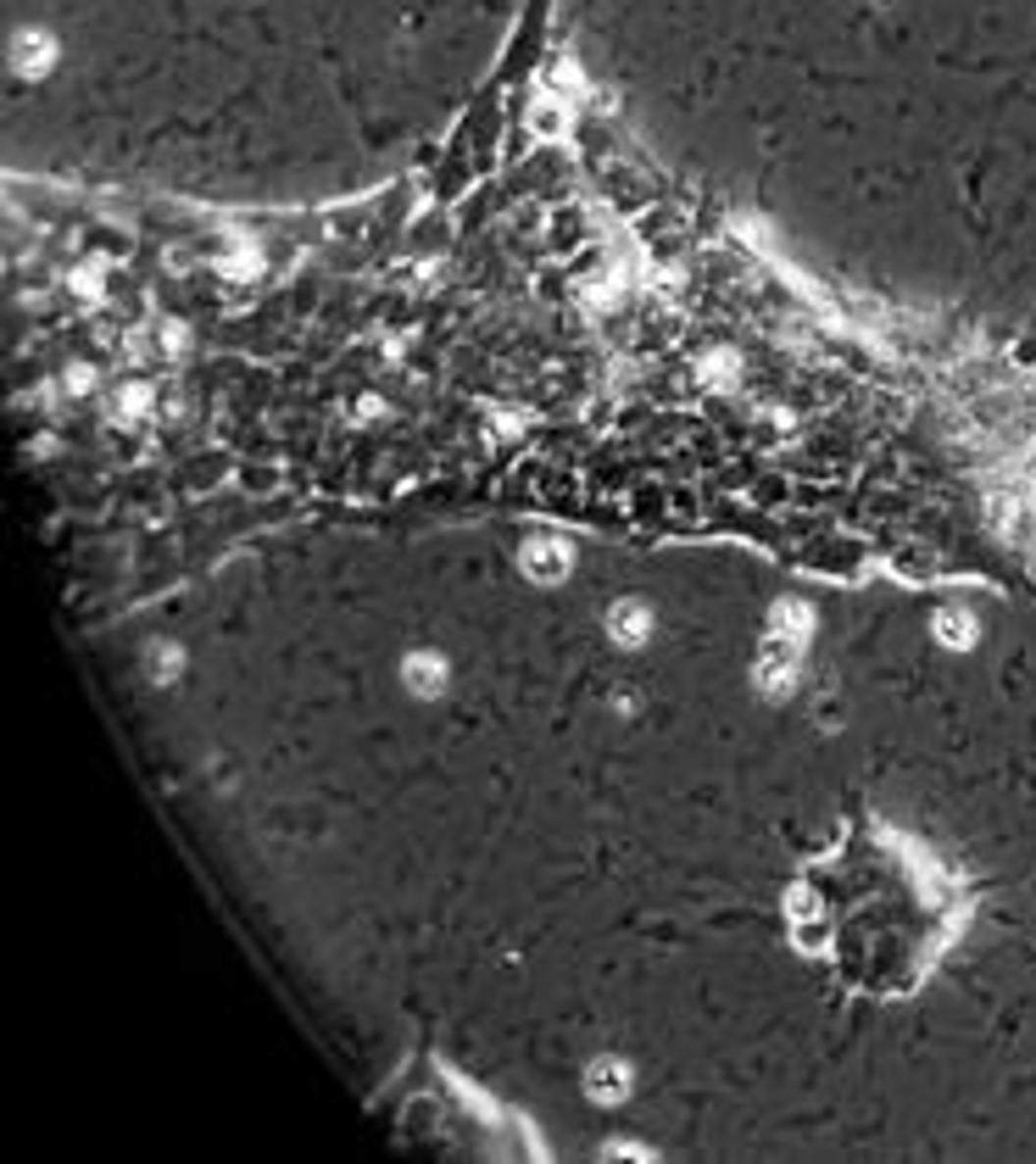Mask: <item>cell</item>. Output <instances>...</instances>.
I'll use <instances>...</instances> for the list:
<instances>
[{
	"label": "cell",
	"mask_w": 1036,
	"mask_h": 1164,
	"mask_svg": "<svg viewBox=\"0 0 1036 1164\" xmlns=\"http://www.w3.org/2000/svg\"><path fill=\"white\" fill-rule=\"evenodd\" d=\"M524 568H530V580H563L569 552L557 547V541H530L524 547Z\"/></svg>",
	"instance_id": "6da1fadb"
},
{
	"label": "cell",
	"mask_w": 1036,
	"mask_h": 1164,
	"mask_svg": "<svg viewBox=\"0 0 1036 1164\" xmlns=\"http://www.w3.org/2000/svg\"><path fill=\"white\" fill-rule=\"evenodd\" d=\"M607 630L619 635L624 647H641V641H647V630H652V613H647L641 602H619V608L607 613Z\"/></svg>",
	"instance_id": "7a4b0ae2"
},
{
	"label": "cell",
	"mask_w": 1036,
	"mask_h": 1164,
	"mask_svg": "<svg viewBox=\"0 0 1036 1164\" xmlns=\"http://www.w3.org/2000/svg\"><path fill=\"white\" fill-rule=\"evenodd\" d=\"M619 1092H624V1070H619V1064H591V1097L607 1103V1097H619Z\"/></svg>",
	"instance_id": "3957f363"
},
{
	"label": "cell",
	"mask_w": 1036,
	"mask_h": 1164,
	"mask_svg": "<svg viewBox=\"0 0 1036 1164\" xmlns=\"http://www.w3.org/2000/svg\"><path fill=\"white\" fill-rule=\"evenodd\" d=\"M407 680H413V691L424 697V691L440 685V663H435V658H407Z\"/></svg>",
	"instance_id": "277c9868"
},
{
	"label": "cell",
	"mask_w": 1036,
	"mask_h": 1164,
	"mask_svg": "<svg viewBox=\"0 0 1036 1164\" xmlns=\"http://www.w3.org/2000/svg\"><path fill=\"white\" fill-rule=\"evenodd\" d=\"M936 635H942L948 647H964V641H969V618L964 613H942V618H936Z\"/></svg>",
	"instance_id": "5b68a950"
},
{
	"label": "cell",
	"mask_w": 1036,
	"mask_h": 1164,
	"mask_svg": "<svg viewBox=\"0 0 1036 1164\" xmlns=\"http://www.w3.org/2000/svg\"><path fill=\"white\" fill-rule=\"evenodd\" d=\"M557 123H563V112H557L552 101H541L536 106V129H557Z\"/></svg>",
	"instance_id": "8992f818"
},
{
	"label": "cell",
	"mask_w": 1036,
	"mask_h": 1164,
	"mask_svg": "<svg viewBox=\"0 0 1036 1164\" xmlns=\"http://www.w3.org/2000/svg\"><path fill=\"white\" fill-rule=\"evenodd\" d=\"M23 68H45V39H34V51H23Z\"/></svg>",
	"instance_id": "52a82bcc"
}]
</instances>
